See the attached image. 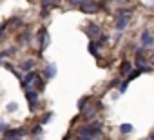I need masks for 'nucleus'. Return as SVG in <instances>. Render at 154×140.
<instances>
[{"mask_svg":"<svg viewBox=\"0 0 154 140\" xmlns=\"http://www.w3.org/2000/svg\"><path fill=\"white\" fill-rule=\"evenodd\" d=\"M102 133V124L100 122H93L91 126H84L82 129H80V136H96V135H100Z\"/></svg>","mask_w":154,"mask_h":140,"instance_id":"nucleus-1","label":"nucleus"},{"mask_svg":"<svg viewBox=\"0 0 154 140\" xmlns=\"http://www.w3.org/2000/svg\"><path fill=\"white\" fill-rule=\"evenodd\" d=\"M80 9L84 13H94L98 9V6H96V2H93V0H82V2H80Z\"/></svg>","mask_w":154,"mask_h":140,"instance_id":"nucleus-2","label":"nucleus"},{"mask_svg":"<svg viewBox=\"0 0 154 140\" xmlns=\"http://www.w3.org/2000/svg\"><path fill=\"white\" fill-rule=\"evenodd\" d=\"M36 80H38V75H36V73H27V75L24 77V80H22V86H24L26 89H29Z\"/></svg>","mask_w":154,"mask_h":140,"instance_id":"nucleus-3","label":"nucleus"},{"mask_svg":"<svg viewBox=\"0 0 154 140\" xmlns=\"http://www.w3.org/2000/svg\"><path fill=\"white\" fill-rule=\"evenodd\" d=\"M38 40H40V49L44 51V49L47 47V44H49V35H47L45 27H42V29H40V33H38Z\"/></svg>","mask_w":154,"mask_h":140,"instance_id":"nucleus-4","label":"nucleus"},{"mask_svg":"<svg viewBox=\"0 0 154 140\" xmlns=\"http://www.w3.org/2000/svg\"><path fill=\"white\" fill-rule=\"evenodd\" d=\"M85 33H87V37H91V38H94V37H100V27L96 26V24H89L85 29H84Z\"/></svg>","mask_w":154,"mask_h":140,"instance_id":"nucleus-5","label":"nucleus"},{"mask_svg":"<svg viewBox=\"0 0 154 140\" xmlns=\"http://www.w3.org/2000/svg\"><path fill=\"white\" fill-rule=\"evenodd\" d=\"M26 98H27V102H29V107L35 111V106H36V102H38V93L27 91V93H26Z\"/></svg>","mask_w":154,"mask_h":140,"instance_id":"nucleus-6","label":"nucleus"},{"mask_svg":"<svg viewBox=\"0 0 154 140\" xmlns=\"http://www.w3.org/2000/svg\"><path fill=\"white\" fill-rule=\"evenodd\" d=\"M22 135H26L24 129H8V133H6V136H8L9 140H13L15 136H22Z\"/></svg>","mask_w":154,"mask_h":140,"instance_id":"nucleus-7","label":"nucleus"},{"mask_svg":"<svg viewBox=\"0 0 154 140\" xmlns=\"http://www.w3.org/2000/svg\"><path fill=\"white\" fill-rule=\"evenodd\" d=\"M33 67H35V62H33V60H26V62H22V65H20V69H22L24 73H31Z\"/></svg>","mask_w":154,"mask_h":140,"instance_id":"nucleus-8","label":"nucleus"},{"mask_svg":"<svg viewBox=\"0 0 154 140\" xmlns=\"http://www.w3.org/2000/svg\"><path fill=\"white\" fill-rule=\"evenodd\" d=\"M127 26H129V17H120L118 22H116V27H118L120 31H123Z\"/></svg>","mask_w":154,"mask_h":140,"instance_id":"nucleus-9","label":"nucleus"},{"mask_svg":"<svg viewBox=\"0 0 154 140\" xmlns=\"http://www.w3.org/2000/svg\"><path fill=\"white\" fill-rule=\"evenodd\" d=\"M141 42H143L145 47H150V46H152V37H150L149 31H143V35H141Z\"/></svg>","mask_w":154,"mask_h":140,"instance_id":"nucleus-10","label":"nucleus"},{"mask_svg":"<svg viewBox=\"0 0 154 140\" xmlns=\"http://www.w3.org/2000/svg\"><path fill=\"white\" fill-rule=\"evenodd\" d=\"M131 71H132V64L125 60V62L122 64V67H120V73H122V75H129Z\"/></svg>","mask_w":154,"mask_h":140,"instance_id":"nucleus-11","label":"nucleus"},{"mask_svg":"<svg viewBox=\"0 0 154 140\" xmlns=\"http://www.w3.org/2000/svg\"><path fill=\"white\" fill-rule=\"evenodd\" d=\"M29 38H31V33H29V31H26V33H22V35H20L18 42H20V44H27V42H29Z\"/></svg>","mask_w":154,"mask_h":140,"instance_id":"nucleus-12","label":"nucleus"},{"mask_svg":"<svg viewBox=\"0 0 154 140\" xmlns=\"http://www.w3.org/2000/svg\"><path fill=\"white\" fill-rule=\"evenodd\" d=\"M116 13H118V17H131V15H132V9H131V8H129V9H118Z\"/></svg>","mask_w":154,"mask_h":140,"instance_id":"nucleus-13","label":"nucleus"},{"mask_svg":"<svg viewBox=\"0 0 154 140\" xmlns=\"http://www.w3.org/2000/svg\"><path fill=\"white\" fill-rule=\"evenodd\" d=\"M89 51H91L93 55H96V56H98V44L91 42V44H89Z\"/></svg>","mask_w":154,"mask_h":140,"instance_id":"nucleus-14","label":"nucleus"},{"mask_svg":"<svg viewBox=\"0 0 154 140\" xmlns=\"http://www.w3.org/2000/svg\"><path fill=\"white\" fill-rule=\"evenodd\" d=\"M85 109H87V111L84 113V116H85V118H91V116H94L96 109H93V107H85Z\"/></svg>","mask_w":154,"mask_h":140,"instance_id":"nucleus-15","label":"nucleus"},{"mask_svg":"<svg viewBox=\"0 0 154 140\" xmlns=\"http://www.w3.org/2000/svg\"><path fill=\"white\" fill-rule=\"evenodd\" d=\"M45 73H47V77H54V75H56V67H54V65H49Z\"/></svg>","mask_w":154,"mask_h":140,"instance_id":"nucleus-16","label":"nucleus"},{"mask_svg":"<svg viewBox=\"0 0 154 140\" xmlns=\"http://www.w3.org/2000/svg\"><path fill=\"white\" fill-rule=\"evenodd\" d=\"M120 129H122V133H131V131H132V126H131V124H123Z\"/></svg>","mask_w":154,"mask_h":140,"instance_id":"nucleus-17","label":"nucleus"},{"mask_svg":"<svg viewBox=\"0 0 154 140\" xmlns=\"http://www.w3.org/2000/svg\"><path fill=\"white\" fill-rule=\"evenodd\" d=\"M6 26H8V22L6 24H2V26H0V42H2L6 37H4V31H6Z\"/></svg>","mask_w":154,"mask_h":140,"instance_id":"nucleus-18","label":"nucleus"},{"mask_svg":"<svg viewBox=\"0 0 154 140\" xmlns=\"http://www.w3.org/2000/svg\"><path fill=\"white\" fill-rule=\"evenodd\" d=\"M87 100H89V97H85V98H82V100L78 102V107H80V109H84V107H85V104H87Z\"/></svg>","mask_w":154,"mask_h":140,"instance_id":"nucleus-19","label":"nucleus"},{"mask_svg":"<svg viewBox=\"0 0 154 140\" xmlns=\"http://www.w3.org/2000/svg\"><path fill=\"white\" fill-rule=\"evenodd\" d=\"M127 86H129V82H127V80H125V82H122V84H120V91L123 93V91L127 89Z\"/></svg>","mask_w":154,"mask_h":140,"instance_id":"nucleus-20","label":"nucleus"},{"mask_svg":"<svg viewBox=\"0 0 154 140\" xmlns=\"http://www.w3.org/2000/svg\"><path fill=\"white\" fill-rule=\"evenodd\" d=\"M17 107H18V104H17V102H11V104L8 106V109H9V111H15Z\"/></svg>","mask_w":154,"mask_h":140,"instance_id":"nucleus-21","label":"nucleus"},{"mask_svg":"<svg viewBox=\"0 0 154 140\" xmlns=\"http://www.w3.org/2000/svg\"><path fill=\"white\" fill-rule=\"evenodd\" d=\"M51 116H53V113H47V115H44V118H42V124H45V122H47Z\"/></svg>","mask_w":154,"mask_h":140,"instance_id":"nucleus-22","label":"nucleus"}]
</instances>
